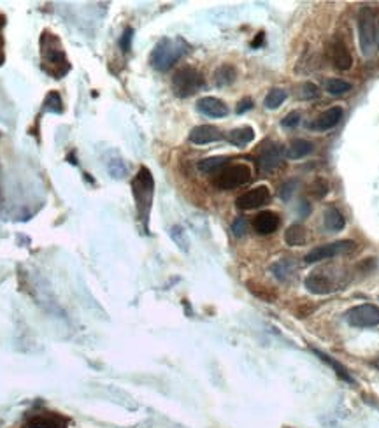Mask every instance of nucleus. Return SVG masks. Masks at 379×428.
<instances>
[{"label": "nucleus", "mask_w": 379, "mask_h": 428, "mask_svg": "<svg viewBox=\"0 0 379 428\" xmlns=\"http://www.w3.org/2000/svg\"><path fill=\"white\" fill-rule=\"evenodd\" d=\"M132 39H133V30L132 28H126L121 35V41H119V46H121L123 51H130V48H132Z\"/></svg>", "instance_id": "34"}, {"label": "nucleus", "mask_w": 379, "mask_h": 428, "mask_svg": "<svg viewBox=\"0 0 379 428\" xmlns=\"http://www.w3.org/2000/svg\"><path fill=\"white\" fill-rule=\"evenodd\" d=\"M272 272H274V276L277 277V279L286 281L288 277H290V274H291L290 262H288V260H281V262L274 263V265H272Z\"/></svg>", "instance_id": "29"}, {"label": "nucleus", "mask_w": 379, "mask_h": 428, "mask_svg": "<svg viewBox=\"0 0 379 428\" xmlns=\"http://www.w3.org/2000/svg\"><path fill=\"white\" fill-rule=\"evenodd\" d=\"M269 200H270V189L267 188V186H256V188L242 193V195L235 200V203H237L239 209L251 210L265 206V203H269Z\"/></svg>", "instance_id": "11"}, {"label": "nucleus", "mask_w": 379, "mask_h": 428, "mask_svg": "<svg viewBox=\"0 0 379 428\" xmlns=\"http://www.w3.org/2000/svg\"><path fill=\"white\" fill-rule=\"evenodd\" d=\"M337 277L332 276L328 270H326V272L325 270H314V272H311L307 277H305L304 284L305 288H307V291H311V293L328 295L332 293V291L340 290V286H343V284L337 281Z\"/></svg>", "instance_id": "9"}, {"label": "nucleus", "mask_w": 379, "mask_h": 428, "mask_svg": "<svg viewBox=\"0 0 379 428\" xmlns=\"http://www.w3.org/2000/svg\"><path fill=\"white\" fill-rule=\"evenodd\" d=\"M44 111L53 112V114H62L63 112V102L56 91H49L48 97L44 100Z\"/></svg>", "instance_id": "27"}, {"label": "nucleus", "mask_w": 379, "mask_h": 428, "mask_svg": "<svg viewBox=\"0 0 379 428\" xmlns=\"http://www.w3.org/2000/svg\"><path fill=\"white\" fill-rule=\"evenodd\" d=\"M300 98L309 100V98H318L319 97V88L314 83H304L300 88Z\"/></svg>", "instance_id": "30"}, {"label": "nucleus", "mask_w": 379, "mask_h": 428, "mask_svg": "<svg viewBox=\"0 0 379 428\" xmlns=\"http://www.w3.org/2000/svg\"><path fill=\"white\" fill-rule=\"evenodd\" d=\"M25 428H69V420L58 413H37L27 420Z\"/></svg>", "instance_id": "12"}, {"label": "nucleus", "mask_w": 379, "mask_h": 428, "mask_svg": "<svg viewBox=\"0 0 379 428\" xmlns=\"http://www.w3.org/2000/svg\"><path fill=\"white\" fill-rule=\"evenodd\" d=\"M188 51V44L182 39H161L151 51V65L160 72L171 69Z\"/></svg>", "instance_id": "1"}, {"label": "nucleus", "mask_w": 379, "mask_h": 428, "mask_svg": "<svg viewBox=\"0 0 379 428\" xmlns=\"http://www.w3.org/2000/svg\"><path fill=\"white\" fill-rule=\"evenodd\" d=\"M132 189L133 196H135L137 210H139L140 220L146 223L147 216H149L151 202H153V189H154V181L153 174L149 172V168L140 167L137 175L132 181Z\"/></svg>", "instance_id": "3"}, {"label": "nucleus", "mask_w": 379, "mask_h": 428, "mask_svg": "<svg viewBox=\"0 0 379 428\" xmlns=\"http://www.w3.org/2000/svg\"><path fill=\"white\" fill-rule=\"evenodd\" d=\"M375 35H378V25H375L374 11L368 6H364L358 13V42L364 56H371L374 53Z\"/></svg>", "instance_id": "4"}, {"label": "nucleus", "mask_w": 379, "mask_h": 428, "mask_svg": "<svg viewBox=\"0 0 379 428\" xmlns=\"http://www.w3.org/2000/svg\"><path fill=\"white\" fill-rule=\"evenodd\" d=\"M351 83H347V81L339 79V77H332V79H328L325 83V90L326 93L332 95V97H340V95H346L351 91Z\"/></svg>", "instance_id": "24"}, {"label": "nucleus", "mask_w": 379, "mask_h": 428, "mask_svg": "<svg viewBox=\"0 0 379 428\" xmlns=\"http://www.w3.org/2000/svg\"><path fill=\"white\" fill-rule=\"evenodd\" d=\"M314 151V144L305 139H293L286 147H284V156L288 160H300L311 154Z\"/></svg>", "instance_id": "18"}, {"label": "nucleus", "mask_w": 379, "mask_h": 428, "mask_svg": "<svg viewBox=\"0 0 379 428\" xmlns=\"http://www.w3.org/2000/svg\"><path fill=\"white\" fill-rule=\"evenodd\" d=\"M262 41H263V34H262V32H260V34H258V39H256V41H253V44H251V46H253V48H258V46L262 44Z\"/></svg>", "instance_id": "36"}, {"label": "nucleus", "mask_w": 379, "mask_h": 428, "mask_svg": "<svg viewBox=\"0 0 379 428\" xmlns=\"http://www.w3.org/2000/svg\"><path fill=\"white\" fill-rule=\"evenodd\" d=\"M288 93L283 90V88H272V90L267 93L265 100H263V105L267 109H277L284 100H286Z\"/></svg>", "instance_id": "26"}, {"label": "nucleus", "mask_w": 379, "mask_h": 428, "mask_svg": "<svg viewBox=\"0 0 379 428\" xmlns=\"http://www.w3.org/2000/svg\"><path fill=\"white\" fill-rule=\"evenodd\" d=\"M204 86V77L193 67H182L172 77V90L178 97L186 98L192 97L193 93L200 90Z\"/></svg>", "instance_id": "5"}, {"label": "nucleus", "mask_w": 379, "mask_h": 428, "mask_svg": "<svg viewBox=\"0 0 379 428\" xmlns=\"http://www.w3.org/2000/svg\"><path fill=\"white\" fill-rule=\"evenodd\" d=\"M375 48H378L379 51V25H378V35H375Z\"/></svg>", "instance_id": "38"}, {"label": "nucleus", "mask_w": 379, "mask_h": 428, "mask_svg": "<svg viewBox=\"0 0 379 428\" xmlns=\"http://www.w3.org/2000/svg\"><path fill=\"white\" fill-rule=\"evenodd\" d=\"M227 156H209L200 160L197 167H199V170L204 172V174H220V172L227 167Z\"/></svg>", "instance_id": "20"}, {"label": "nucleus", "mask_w": 379, "mask_h": 428, "mask_svg": "<svg viewBox=\"0 0 379 428\" xmlns=\"http://www.w3.org/2000/svg\"><path fill=\"white\" fill-rule=\"evenodd\" d=\"M249 181H251V168L244 163H235L227 165V167L216 175L214 185L220 189H234Z\"/></svg>", "instance_id": "7"}, {"label": "nucleus", "mask_w": 379, "mask_h": 428, "mask_svg": "<svg viewBox=\"0 0 379 428\" xmlns=\"http://www.w3.org/2000/svg\"><path fill=\"white\" fill-rule=\"evenodd\" d=\"M277 227H279V216L276 213H272V210H263L253 221V228L260 235L274 234L277 230Z\"/></svg>", "instance_id": "16"}, {"label": "nucleus", "mask_w": 379, "mask_h": 428, "mask_svg": "<svg viewBox=\"0 0 379 428\" xmlns=\"http://www.w3.org/2000/svg\"><path fill=\"white\" fill-rule=\"evenodd\" d=\"M4 27V23H0V28ZM2 46H4V41H2V37H0V63H2V60H4V53H2Z\"/></svg>", "instance_id": "37"}, {"label": "nucleus", "mask_w": 379, "mask_h": 428, "mask_svg": "<svg viewBox=\"0 0 379 428\" xmlns=\"http://www.w3.org/2000/svg\"><path fill=\"white\" fill-rule=\"evenodd\" d=\"M340 118H343V109H340L339 105H335V107L326 109L314 121L309 123V128L316 130V132H326V130L335 128V126L339 125Z\"/></svg>", "instance_id": "13"}, {"label": "nucleus", "mask_w": 379, "mask_h": 428, "mask_svg": "<svg viewBox=\"0 0 379 428\" xmlns=\"http://www.w3.org/2000/svg\"><path fill=\"white\" fill-rule=\"evenodd\" d=\"M228 142H232L234 146H246V144L251 142L255 139V130L251 126H241V128H234L228 132L227 135Z\"/></svg>", "instance_id": "21"}, {"label": "nucleus", "mask_w": 379, "mask_h": 428, "mask_svg": "<svg viewBox=\"0 0 379 428\" xmlns=\"http://www.w3.org/2000/svg\"><path fill=\"white\" fill-rule=\"evenodd\" d=\"M298 123H300V114H298L297 111H291L284 116L283 121H281V126H284V128H295Z\"/></svg>", "instance_id": "31"}, {"label": "nucleus", "mask_w": 379, "mask_h": 428, "mask_svg": "<svg viewBox=\"0 0 379 428\" xmlns=\"http://www.w3.org/2000/svg\"><path fill=\"white\" fill-rule=\"evenodd\" d=\"M232 232H234L235 237L246 235V232H248V221H246L244 218H237V220L234 221V225H232Z\"/></svg>", "instance_id": "32"}, {"label": "nucleus", "mask_w": 379, "mask_h": 428, "mask_svg": "<svg viewBox=\"0 0 379 428\" xmlns=\"http://www.w3.org/2000/svg\"><path fill=\"white\" fill-rule=\"evenodd\" d=\"M323 225H325V228L328 232H340L344 227H346V218L343 216V213H340L337 207H328V209L325 210V214H323Z\"/></svg>", "instance_id": "19"}, {"label": "nucleus", "mask_w": 379, "mask_h": 428, "mask_svg": "<svg viewBox=\"0 0 379 428\" xmlns=\"http://www.w3.org/2000/svg\"><path fill=\"white\" fill-rule=\"evenodd\" d=\"M41 53L42 60H44V70L48 69V65H51L49 74L56 79H62L67 72H69V62L65 58V53H63L60 41L55 37V34L49 35L48 32H44L41 39Z\"/></svg>", "instance_id": "2"}, {"label": "nucleus", "mask_w": 379, "mask_h": 428, "mask_svg": "<svg viewBox=\"0 0 379 428\" xmlns=\"http://www.w3.org/2000/svg\"><path fill=\"white\" fill-rule=\"evenodd\" d=\"M295 188H297V182H295V181L283 182V185H281V189H279V196L283 200H288L291 195H293Z\"/></svg>", "instance_id": "33"}, {"label": "nucleus", "mask_w": 379, "mask_h": 428, "mask_svg": "<svg viewBox=\"0 0 379 428\" xmlns=\"http://www.w3.org/2000/svg\"><path fill=\"white\" fill-rule=\"evenodd\" d=\"M237 77V70H235L234 65L230 63H223L221 67H218L216 72H214V81H216L218 86H230L232 83Z\"/></svg>", "instance_id": "22"}, {"label": "nucleus", "mask_w": 379, "mask_h": 428, "mask_svg": "<svg viewBox=\"0 0 379 428\" xmlns=\"http://www.w3.org/2000/svg\"><path fill=\"white\" fill-rule=\"evenodd\" d=\"M284 241L288 246H304L307 242V232L302 225H291L284 232Z\"/></svg>", "instance_id": "23"}, {"label": "nucleus", "mask_w": 379, "mask_h": 428, "mask_svg": "<svg viewBox=\"0 0 379 428\" xmlns=\"http://www.w3.org/2000/svg\"><path fill=\"white\" fill-rule=\"evenodd\" d=\"M283 154L284 151L281 149L279 144L276 142H265L260 146L258 154V168L263 174L277 170L283 165Z\"/></svg>", "instance_id": "10"}, {"label": "nucleus", "mask_w": 379, "mask_h": 428, "mask_svg": "<svg viewBox=\"0 0 379 428\" xmlns=\"http://www.w3.org/2000/svg\"><path fill=\"white\" fill-rule=\"evenodd\" d=\"M330 55H332L333 65H335L339 70H350L351 67H353V56H351L347 46L344 44L343 41H339V39L333 41Z\"/></svg>", "instance_id": "17"}, {"label": "nucleus", "mask_w": 379, "mask_h": 428, "mask_svg": "<svg viewBox=\"0 0 379 428\" xmlns=\"http://www.w3.org/2000/svg\"><path fill=\"white\" fill-rule=\"evenodd\" d=\"M309 192H311V195L314 196V199L321 200L323 196L328 193V182L323 178H316L314 181H312V185L309 186Z\"/></svg>", "instance_id": "28"}, {"label": "nucleus", "mask_w": 379, "mask_h": 428, "mask_svg": "<svg viewBox=\"0 0 379 428\" xmlns=\"http://www.w3.org/2000/svg\"><path fill=\"white\" fill-rule=\"evenodd\" d=\"M251 107H253V100H251V98L246 97V98H242L241 102H239L237 109H235V111H237V114H244V112L249 111Z\"/></svg>", "instance_id": "35"}, {"label": "nucleus", "mask_w": 379, "mask_h": 428, "mask_svg": "<svg viewBox=\"0 0 379 428\" xmlns=\"http://www.w3.org/2000/svg\"><path fill=\"white\" fill-rule=\"evenodd\" d=\"M344 319L357 328H372L379 325V307L374 304L354 305L344 314Z\"/></svg>", "instance_id": "8"}, {"label": "nucleus", "mask_w": 379, "mask_h": 428, "mask_svg": "<svg viewBox=\"0 0 379 428\" xmlns=\"http://www.w3.org/2000/svg\"><path fill=\"white\" fill-rule=\"evenodd\" d=\"M197 111L207 118H225L228 114V107L223 100L216 97H202L197 102Z\"/></svg>", "instance_id": "15"}, {"label": "nucleus", "mask_w": 379, "mask_h": 428, "mask_svg": "<svg viewBox=\"0 0 379 428\" xmlns=\"http://www.w3.org/2000/svg\"><path fill=\"white\" fill-rule=\"evenodd\" d=\"M314 353L318 354V356L321 358L323 361H326V363H328L330 367H332L333 370H335V374L339 375L340 379H344V381H347V382H353V377H351V375H350L347 368L344 367L343 363H339V361H337L335 358H332V356H330V354H326V353H321V351H318V349H314Z\"/></svg>", "instance_id": "25"}, {"label": "nucleus", "mask_w": 379, "mask_h": 428, "mask_svg": "<svg viewBox=\"0 0 379 428\" xmlns=\"http://www.w3.org/2000/svg\"><path fill=\"white\" fill-rule=\"evenodd\" d=\"M221 139H223V133L214 125H199L195 126V128H192V132H190V142L199 144V146L218 142V140Z\"/></svg>", "instance_id": "14"}, {"label": "nucleus", "mask_w": 379, "mask_h": 428, "mask_svg": "<svg viewBox=\"0 0 379 428\" xmlns=\"http://www.w3.org/2000/svg\"><path fill=\"white\" fill-rule=\"evenodd\" d=\"M354 249H357V242L350 241V239H344V241L316 246V248H312L311 251L305 255L304 260H305V263H318V262H323V260H330V258H335V256H340V255H347V253L354 251Z\"/></svg>", "instance_id": "6"}]
</instances>
